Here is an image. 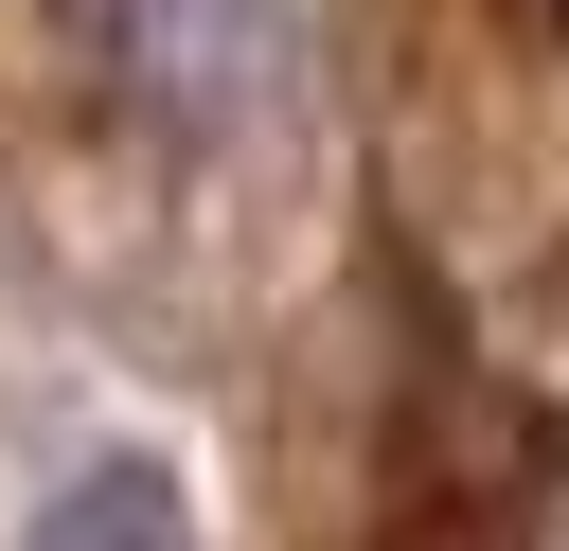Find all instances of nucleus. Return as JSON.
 <instances>
[{
  "label": "nucleus",
  "mask_w": 569,
  "mask_h": 551,
  "mask_svg": "<svg viewBox=\"0 0 569 551\" xmlns=\"http://www.w3.org/2000/svg\"><path fill=\"white\" fill-rule=\"evenodd\" d=\"M18 551H196V515H178V480L160 462H71L53 498H36V533Z\"/></svg>",
  "instance_id": "1"
}]
</instances>
